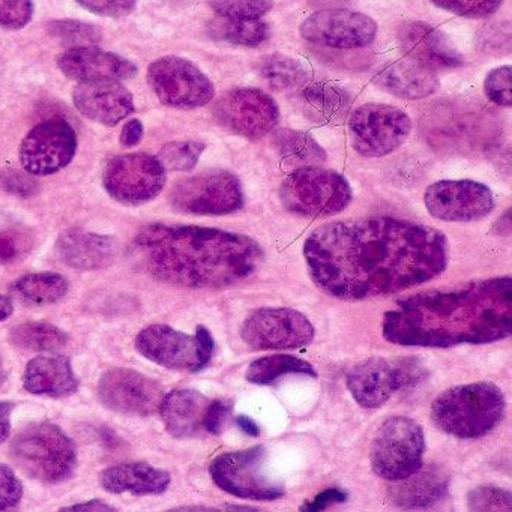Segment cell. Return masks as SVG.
Returning a JSON list of instances; mask_svg holds the SVG:
<instances>
[{"label":"cell","mask_w":512,"mask_h":512,"mask_svg":"<svg viewBox=\"0 0 512 512\" xmlns=\"http://www.w3.org/2000/svg\"><path fill=\"white\" fill-rule=\"evenodd\" d=\"M50 31L56 38L71 44H82V46L97 43L100 40V32L94 26L80 22H56L50 26Z\"/></svg>","instance_id":"obj_44"},{"label":"cell","mask_w":512,"mask_h":512,"mask_svg":"<svg viewBox=\"0 0 512 512\" xmlns=\"http://www.w3.org/2000/svg\"><path fill=\"white\" fill-rule=\"evenodd\" d=\"M347 500V493L338 488H329V490L322 491L317 494L311 502L305 503L301 506V511L317 512L323 511V509L329 508L335 503H344Z\"/></svg>","instance_id":"obj_49"},{"label":"cell","mask_w":512,"mask_h":512,"mask_svg":"<svg viewBox=\"0 0 512 512\" xmlns=\"http://www.w3.org/2000/svg\"><path fill=\"white\" fill-rule=\"evenodd\" d=\"M410 133L412 119L404 110L389 104H364L350 115V140L362 157H386L401 148Z\"/></svg>","instance_id":"obj_10"},{"label":"cell","mask_w":512,"mask_h":512,"mask_svg":"<svg viewBox=\"0 0 512 512\" xmlns=\"http://www.w3.org/2000/svg\"><path fill=\"white\" fill-rule=\"evenodd\" d=\"M376 83L389 94L403 100H422L430 97L440 85L434 71L410 59L386 65L377 74Z\"/></svg>","instance_id":"obj_28"},{"label":"cell","mask_w":512,"mask_h":512,"mask_svg":"<svg viewBox=\"0 0 512 512\" xmlns=\"http://www.w3.org/2000/svg\"><path fill=\"white\" fill-rule=\"evenodd\" d=\"M352 197V187L343 175L319 166L299 167L284 179L280 188L284 208L305 218L340 214Z\"/></svg>","instance_id":"obj_6"},{"label":"cell","mask_w":512,"mask_h":512,"mask_svg":"<svg viewBox=\"0 0 512 512\" xmlns=\"http://www.w3.org/2000/svg\"><path fill=\"white\" fill-rule=\"evenodd\" d=\"M77 134L65 119L41 122L29 131L20 146V163L32 176L61 172L76 157Z\"/></svg>","instance_id":"obj_16"},{"label":"cell","mask_w":512,"mask_h":512,"mask_svg":"<svg viewBox=\"0 0 512 512\" xmlns=\"http://www.w3.org/2000/svg\"><path fill=\"white\" fill-rule=\"evenodd\" d=\"M214 116L221 127L236 136L259 140L280 122V107L274 98L256 88L230 89L218 98Z\"/></svg>","instance_id":"obj_13"},{"label":"cell","mask_w":512,"mask_h":512,"mask_svg":"<svg viewBox=\"0 0 512 512\" xmlns=\"http://www.w3.org/2000/svg\"><path fill=\"white\" fill-rule=\"evenodd\" d=\"M14 304L10 296H5L0 293V322L10 319L13 316Z\"/></svg>","instance_id":"obj_55"},{"label":"cell","mask_w":512,"mask_h":512,"mask_svg":"<svg viewBox=\"0 0 512 512\" xmlns=\"http://www.w3.org/2000/svg\"><path fill=\"white\" fill-rule=\"evenodd\" d=\"M197 347H199V370H205L214 355L215 341L206 326L199 325L196 329Z\"/></svg>","instance_id":"obj_50"},{"label":"cell","mask_w":512,"mask_h":512,"mask_svg":"<svg viewBox=\"0 0 512 512\" xmlns=\"http://www.w3.org/2000/svg\"><path fill=\"white\" fill-rule=\"evenodd\" d=\"M59 259L79 271H97L109 268L119 254V245L115 238L97 235V233L71 230L64 233L56 244Z\"/></svg>","instance_id":"obj_24"},{"label":"cell","mask_w":512,"mask_h":512,"mask_svg":"<svg viewBox=\"0 0 512 512\" xmlns=\"http://www.w3.org/2000/svg\"><path fill=\"white\" fill-rule=\"evenodd\" d=\"M376 35L377 23L371 17L349 10L317 11L301 25L305 41L331 49H362L370 46Z\"/></svg>","instance_id":"obj_19"},{"label":"cell","mask_w":512,"mask_h":512,"mask_svg":"<svg viewBox=\"0 0 512 512\" xmlns=\"http://www.w3.org/2000/svg\"><path fill=\"white\" fill-rule=\"evenodd\" d=\"M10 454L17 469L35 481L58 484L77 467V448L71 437L52 422H34L14 436Z\"/></svg>","instance_id":"obj_5"},{"label":"cell","mask_w":512,"mask_h":512,"mask_svg":"<svg viewBox=\"0 0 512 512\" xmlns=\"http://www.w3.org/2000/svg\"><path fill=\"white\" fill-rule=\"evenodd\" d=\"M484 91L488 100L500 107L512 106L511 94V67L494 68L485 77Z\"/></svg>","instance_id":"obj_43"},{"label":"cell","mask_w":512,"mask_h":512,"mask_svg":"<svg viewBox=\"0 0 512 512\" xmlns=\"http://www.w3.org/2000/svg\"><path fill=\"white\" fill-rule=\"evenodd\" d=\"M440 230L392 217L334 221L304 244L314 283L343 301H364L421 286L448 265Z\"/></svg>","instance_id":"obj_1"},{"label":"cell","mask_w":512,"mask_h":512,"mask_svg":"<svg viewBox=\"0 0 512 512\" xmlns=\"http://www.w3.org/2000/svg\"><path fill=\"white\" fill-rule=\"evenodd\" d=\"M68 290L70 283L67 278L56 272L25 275L10 287L13 298L29 307L56 304L67 296Z\"/></svg>","instance_id":"obj_30"},{"label":"cell","mask_w":512,"mask_h":512,"mask_svg":"<svg viewBox=\"0 0 512 512\" xmlns=\"http://www.w3.org/2000/svg\"><path fill=\"white\" fill-rule=\"evenodd\" d=\"M22 497V482L10 466L0 464V511L16 508Z\"/></svg>","instance_id":"obj_46"},{"label":"cell","mask_w":512,"mask_h":512,"mask_svg":"<svg viewBox=\"0 0 512 512\" xmlns=\"http://www.w3.org/2000/svg\"><path fill=\"white\" fill-rule=\"evenodd\" d=\"M23 385L31 394L61 398L79 389V379L67 356H38L26 367Z\"/></svg>","instance_id":"obj_26"},{"label":"cell","mask_w":512,"mask_h":512,"mask_svg":"<svg viewBox=\"0 0 512 512\" xmlns=\"http://www.w3.org/2000/svg\"><path fill=\"white\" fill-rule=\"evenodd\" d=\"M467 503L472 511H511L512 496L509 491L496 487H478L470 491Z\"/></svg>","instance_id":"obj_41"},{"label":"cell","mask_w":512,"mask_h":512,"mask_svg":"<svg viewBox=\"0 0 512 512\" xmlns=\"http://www.w3.org/2000/svg\"><path fill=\"white\" fill-rule=\"evenodd\" d=\"M14 404L8 401H0V445L10 437L11 415H13Z\"/></svg>","instance_id":"obj_52"},{"label":"cell","mask_w":512,"mask_h":512,"mask_svg":"<svg viewBox=\"0 0 512 512\" xmlns=\"http://www.w3.org/2000/svg\"><path fill=\"white\" fill-rule=\"evenodd\" d=\"M304 103L307 112L317 121L334 122L349 109L350 100L343 91L329 85H313L305 89Z\"/></svg>","instance_id":"obj_36"},{"label":"cell","mask_w":512,"mask_h":512,"mask_svg":"<svg viewBox=\"0 0 512 512\" xmlns=\"http://www.w3.org/2000/svg\"><path fill=\"white\" fill-rule=\"evenodd\" d=\"M382 331L389 343L431 349L505 340L512 332V278L473 281L400 299L386 311Z\"/></svg>","instance_id":"obj_2"},{"label":"cell","mask_w":512,"mask_h":512,"mask_svg":"<svg viewBox=\"0 0 512 512\" xmlns=\"http://www.w3.org/2000/svg\"><path fill=\"white\" fill-rule=\"evenodd\" d=\"M241 337L253 350H295L313 341L314 328L292 308H260L242 323Z\"/></svg>","instance_id":"obj_15"},{"label":"cell","mask_w":512,"mask_h":512,"mask_svg":"<svg viewBox=\"0 0 512 512\" xmlns=\"http://www.w3.org/2000/svg\"><path fill=\"white\" fill-rule=\"evenodd\" d=\"M287 374L317 376L313 365L304 359L292 355H271L251 362L245 377L248 382L256 383V385H271L275 380L287 376Z\"/></svg>","instance_id":"obj_34"},{"label":"cell","mask_w":512,"mask_h":512,"mask_svg":"<svg viewBox=\"0 0 512 512\" xmlns=\"http://www.w3.org/2000/svg\"><path fill=\"white\" fill-rule=\"evenodd\" d=\"M89 13L110 19L130 16L136 10L137 0H76Z\"/></svg>","instance_id":"obj_45"},{"label":"cell","mask_w":512,"mask_h":512,"mask_svg":"<svg viewBox=\"0 0 512 512\" xmlns=\"http://www.w3.org/2000/svg\"><path fill=\"white\" fill-rule=\"evenodd\" d=\"M100 479L104 490L109 493H131L136 496L163 494L172 482L169 472L143 461L109 467L101 473Z\"/></svg>","instance_id":"obj_27"},{"label":"cell","mask_w":512,"mask_h":512,"mask_svg":"<svg viewBox=\"0 0 512 512\" xmlns=\"http://www.w3.org/2000/svg\"><path fill=\"white\" fill-rule=\"evenodd\" d=\"M230 412H232V403L227 400H214L209 403L208 412H206L205 422L203 427L208 433L221 434L227 419H229Z\"/></svg>","instance_id":"obj_47"},{"label":"cell","mask_w":512,"mask_h":512,"mask_svg":"<svg viewBox=\"0 0 512 512\" xmlns=\"http://www.w3.org/2000/svg\"><path fill=\"white\" fill-rule=\"evenodd\" d=\"M424 203L431 217L446 223L482 220L494 209L490 188L470 179L439 181L425 190Z\"/></svg>","instance_id":"obj_17"},{"label":"cell","mask_w":512,"mask_h":512,"mask_svg":"<svg viewBox=\"0 0 512 512\" xmlns=\"http://www.w3.org/2000/svg\"><path fill=\"white\" fill-rule=\"evenodd\" d=\"M422 371L415 359H368L347 374V388L359 406L377 409L395 392L418 382Z\"/></svg>","instance_id":"obj_14"},{"label":"cell","mask_w":512,"mask_h":512,"mask_svg":"<svg viewBox=\"0 0 512 512\" xmlns=\"http://www.w3.org/2000/svg\"><path fill=\"white\" fill-rule=\"evenodd\" d=\"M136 349L154 364L176 371L199 373V347L196 337L157 323L140 331Z\"/></svg>","instance_id":"obj_20"},{"label":"cell","mask_w":512,"mask_h":512,"mask_svg":"<svg viewBox=\"0 0 512 512\" xmlns=\"http://www.w3.org/2000/svg\"><path fill=\"white\" fill-rule=\"evenodd\" d=\"M134 247L152 277L187 289L232 286L253 275L265 257L250 236L199 226L149 224Z\"/></svg>","instance_id":"obj_3"},{"label":"cell","mask_w":512,"mask_h":512,"mask_svg":"<svg viewBox=\"0 0 512 512\" xmlns=\"http://www.w3.org/2000/svg\"><path fill=\"white\" fill-rule=\"evenodd\" d=\"M73 101L85 118L104 127H115L136 110L133 95L118 80L80 82L74 88Z\"/></svg>","instance_id":"obj_21"},{"label":"cell","mask_w":512,"mask_h":512,"mask_svg":"<svg viewBox=\"0 0 512 512\" xmlns=\"http://www.w3.org/2000/svg\"><path fill=\"white\" fill-rule=\"evenodd\" d=\"M209 403L211 400L199 391L175 389L170 394L164 395L158 412L172 436L188 439L205 430L203 422H205Z\"/></svg>","instance_id":"obj_25"},{"label":"cell","mask_w":512,"mask_h":512,"mask_svg":"<svg viewBox=\"0 0 512 512\" xmlns=\"http://www.w3.org/2000/svg\"><path fill=\"white\" fill-rule=\"evenodd\" d=\"M236 424H238L239 428H241L245 434H248V436L257 437L260 434L259 425H257V422L253 421V419L248 418V416L239 415L238 418H236Z\"/></svg>","instance_id":"obj_54"},{"label":"cell","mask_w":512,"mask_h":512,"mask_svg":"<svg viewBox=\"0 0 512 512\" xmlns=\"http://www.w3.org/2000/svg\"><path fill=\"white\" fill-rule=\"evenodd\" d=\"M206 146L200 142H172L163 146L158 160L172 172H190L199 163Z\"/></svg>","instance_id":"obj_38"},{"label":"cell","mask_w":512,"mask_h":512,"mask_svg":"<svg viewBox=\"0 0 512 512\" xmlns=\"http://www.w3.org/2000/svg\"><path fill=\"white\" fill-rule=\"evenodd\" d=\"M148 83L155 97L179 110L208 106L215 98L214 83L188 59L164 56L149 65Z\"/></svg>","instance_id":"obj_11"},{"label":"cell","mask_w":512,"mask_h":512,"mask_svg":"<svg viewBox=\"0 0 512 512\" xmlns=\"http://www.w3.org/2000/svg\"><path fill=\"white\" fill-rule=\"evenodd\" d=\"M0 187L19 196H31L35 193V182L28 176L17 172L2 173L0 175Z\"/></svg>","instance_id":"obj_48"},{"label":"cell","mask_w":512,"mask_h":512,"mask_svg":"<svg viewBox=\"0 0 512 512\" xmlns=\"http://www.w3.org/2000/svg\"><path fill=\"white\" fill-rule=\"evenodd\" d=\"M266 448L259 445L218 455L209 467L212 481L232 496L250 500H277L284 485L266 472Z\"/></svg>","instance_id":"obj_9"},{"label":"cell","mask_w":512,"mask_h":512,"mask_svg":"<svg viewBox=\"0 0 512 512\" xmlns=\"http://www.w3.org/2000/svg\"><path fill=\"white\" fill-rule=\"evenodd\" d=\"M143 137V125L139 119H133V121L125 124L124 130L121 133V145L125 148H133L137 146Z\"/></svg>","instance_id":"obj_51"},{"label":"cell","mask_w":512,"mask_h":512,"mask_svg":"<svg viewBox=\"0 0 512 512\" xmlns=\"http://www.w3.org/2000/svg\"><path fill=\"white\" fill-rule=\"evenodd\" d=\"M10 341L31 352H56L67 346L68 335L52 323L26 322L11 329Z\"/></svg>","instance_id":"obj_33"},{"label":"cell","mask_w":512,"mask_h":512,"mask_svg":"<svg viewBox=\"0 0 512 512\" xmlns=\"http://www.w3.org/2000/svg\"><path fill=\"white\" fill-rule=\"evenodd\" d=\"M209 34L217 41L235 46L257 47L271 37V28L262 19L217 17L209 25Z\"/></svg>","instance_id":"obj_32"},{"label":"cell","mask_w":512,"mask_h":512,"mask_svg":"<svg viewBox=\"0 0 512 512\" xmlns=\"http://www.w3.org/2000/svg\"><path fill=\"white\" fill-rule=\"evenodd\" d=\"M5 377H7V373H5L4 362L0 359V385L5 382Z\"/></svg>","instance_id":"obj_56"},{"label":"cell","mask_w":512,"mask_h":512,"mask_svg":"<svg viewBox=\"0 0 512 512\" xmlns=\"http://www.w3.org/2000/svg\"><path fill=\"white\" fill-rule=\"evenodd\" d=\"M449 479L439 467H421L409 478L395 481L391 497L400 508H430L448 493Z\"/></svg>","instance_id":"obj_29"},{"label":"cell","mask_w":512,"mask_h":512,"mask_svg":"<svg viewBox=\"0 0 512 512\" xmlns=\"http://www.w3.org/2000/svg\"><path fill=\"white\" fill-rule=\"evenodd\" d=\"M272 145L281 160L289 166H319L326 160L325 149L310 134L295 130H280L274 134Z\"/></svg>","instance_id":"obj_31"},{"label":"cell","mask_w":512,"mask_h":512,"mask_svg":"<svg viewBox=\"0 0 512 512\" xmlns=\"http://www.w3.org/2000/svg\"><path fill=\"white\" fill-rule=\"evenodd\" d=\"M58 68L76 82H95V80L133 79L139 70L133 62L116 53L106 52L92 46L73 47L59 55Z\"/></svg>","instance_id":"obj_23"},{"label":"cell","mask_w":512,"mask_h":512,"mask_svg":"<svg viewBox=\"0 0 512 512\" xmlns=\"http://www.w3.org/2000/svg\"><path fill=\"white\" fill-rule=\"evenodd\" d=\"M169 200L184 214L229 215L244 208L245 194L238 176L227 170H206L173 185Z\"/></svg>","instance_id":"obj_8"},{"label":"cell","mask_w":512,"mask_h":512,"mask_svg":"<svg viewBox=\"0 0 512 512\" xmlns=\"http://www.w3.org/2000/svg\"><path fill=\"white\" fill-rule=\"evenodd\" d=\"M259 74L269 86L278 91L304 86L308 79L307 68L301 62L283 55L263 59L259 65Z\"/></svg>","instance_id":"obj_35"},{"label":"cell","mask_w":512,"mask_h":512,"mask_svg":"<svg viewBox=\"0 0 512 512\" xmlns=\"http://www.w3.org/2000/svg\"><path fill=\"white\" fill-rule=\"evenodd\" d=\"M167 170L149 154L119 155L107 163L103 184L116 202L139 206L160 196L166 187Z\"/></svg>","instance_id":"obj_12"},{"label":"cell","mask_w":512,"mask_h":512,"mask_svg":"<svg viewBox=\"0 0 512 512\" xmlns=\"http://www.w3.org/2000/svg\"><path fill=\"white\" fill-rule=\"evenodd\" d=\"M218 17L262 19L274 7V0H208Z\"/></svg>","instance_id":"obj_39"},{"label":"cell","mask_w":512,"mask_h":512,"mask_svg":"<svg viewBox=\"0 0 512 512\" xmlns=\"http://www.w3.org/2000/svg\"><path fill=\"white\" fill-rule=\"evenodd\" d=\"M440 10L464 19H487L500 10L503 0H430Z\"/></svg>","instance_id":"obj_40"},{"label":"cell","mask_w":512,"mask_h":512,"mask_svg":"<svg viewBox=\"0 0 512 512\" xmlns=\"http://www.w3.org/2000/svg\"><path fill=\"white\" fill-rule=\"evenodd\" d=\"M34 233L19 220L0 214V265H11L34 248Z\"/></svg>","instance_id":"obj_37"},{"label":"cell","mask_w":512,"mask_h":512,"mask_svg":"<svg viewBox=\"0 0 512 512\" xmlns=\"http://www.w3.org/2000/svg\"><path fill=\"white\" fill-rule=\"evenodd\" d=\"M505 409V395L499 386L469 383L442 392L431 406V419L448 436L478 439L502 422Z\"/></svg>","instance_id":"obj_4"},{"label":"cell","mask_w":512,"mask_h":512,"mask_svg":"<svg viewBox=\"0 0 512 512\" xmlns=\"http://www.w3.org/2000/svg\"><path fill=\"white\" fill-rule=\"evenodd\" d=\"M424 454L421 425L406 416H392L377 431L371 448V466L380 478L401 481L421 469Z\"/></svg>","instance_id":"obj_7"},{"label":"cell","mask_w":512,"mask_h":512,"mask_svg":"<svg viewBox=\"0 0 512 512\" xmlns=\"http://www.w3.org/2000/svg\"><path fill=\"white\" fill-rule=\"evenodd\" d=\"M398 43L410 61L428 70H452L464 64L463 56L439 29L424 22H407L398 29Z\"/></svg>","instance_id":"obj_22"},{"label":"cell","mask_w":512,"mask_h":512,"mask_svg":"<svg viewBox=\"0 0 512 512\" xmlns=\"http://www.w3.org/2000/svg\"><path fill=\"white\" fill-rule=\"evenodd\" d=\"M163 397V388L157 380L130 368H112L98 382L101 403L122 415H154Z\"/></svg>","instance_id":"obj_18"},{"label":"cell","mask_w":512,"mask_h":512,"mask_svg":"<svg viewBox=\"0 0 512 512\" xmlns=\"http://www.w3.org/2000/svg\"><path fill=\"white\" fill-rule=\"evenodd\" d=\"M61 511H64V512L116 511V508H113V506L107 505V503L104 502V500L92 499V500H89V502L77 503V505L67 506V508H62Z\"/></svg>","instance_id":"obj_53"},{"label":"cell","mask_w":512,"mask_h":512,"mask_svg":"<svg viewBox=\"0 0 512 512\" xmlns=\"http://www.w3.org/2000/svg\"><path fill=\"white\" fill-rule=\"evenodd\" d=\"M34 0H0V29L20 31L31 23Z\"/></svg>","instance_id":"obj_42"}]
</instances>
